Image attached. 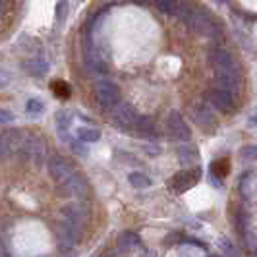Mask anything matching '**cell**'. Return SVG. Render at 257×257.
I'll return each instance as SVG.
<instances>
[{
	"mask_svg": "<svg viewBox=\"0 0 257 257\" xmlns=\"http://www.w3.org/2000/svg\"><path fill=\"white\" fill-rule=\"evenodd\" d=\"M20 153L24 157V161L41 165L45 155H47V145L43 143V140L39 138H27L26 142L20 145Z\"/></svg>",
	"mask_w": 257,
	"mask_h": 257,
	"instance_id": "1",
	"label": "cell"
},
{
	"mask_svg": "<svg viewBox=\"0 0 257 257\" xmlns=\"http://www.w3.org/2000/svg\"><path fill=\"white\" fill-rule=\"evenodd\" d=\"M85 192H87V182L76 172H72L66 180L58 182V193L62 197H81Z\"/></svg>",
	"mask_w": 257,
	"mask_h": 257,
	"instance_id": "2",
	"label": "cell"
},
{
	"mask_svg": "<svg viewBox=\"0 0 257 257\" xmlns=\"http://www.w3.org/2000/svg\"><path fill=\"white\" fill-rule=\"evenodd\" d=\"M201 170L199 168H192V170H182L178 174L172 176V180L168 184V188L174 193H184L186 190H190L195 182L199 180Z\"/></svg>",
	"mask_w": 257,
	"mask_h": 257,
	"instance_id": "3",
	"label": "cell"
},
{
	"mask_svg": "<svg viewBox=\"0 0 257 257\" xmlns=\"http://www.w3.org/2000/svg\"><path fill=\"white\" fill-rule=\"evenodd\" d=\"M95 95L104 108H114L120 103V91L112 81H99L95 87Z\"/></svg>",
	"mask_w": 257,
	"mask_h": 257,
	"instance_id": "4",
	"label": "cell"
},
{
	"mask_svg": "<svg viewBox=\"0 0 257 257\" xmlns=\"http://www.w3.org/2000/svg\"><path fill=\"white\" fill-rule=\"evenodd\" d=\"M209 64L213 66V70L217 74H220V72H238L232 54L224 49H213L209 52Z\"/></svg>",
	"mask_w": 257,
	"mask_h": 257,
	"instance_id": "5",
	"label": "cell"
},
{
	"mask_svg": "<svg viewBox=\"0 0 257 257\" xmlns=\"http://www.w3.org/2000/svg\"><path fill=\"white\" fill-rule=\"evenodd\" d=\"M167 130H168V134H170V138L176 140V142H188V140H190V128H188V124L184 122V118H182L180 112H176V110H172V112L168 114Z\"/></svg>",
	"mask_w": 257,
	"mask_h": 257,
	"instance_id": "6",
	"label": "cell"
},
{
	"mask_svg": "<svg viewBox=\"0 0 257 257\" xmlns=\"http://www.w3.org/2000/svg\"><path fill=\"white\" fill-rule=\"evenodd\" d=\"M184 22L192 27L193 31H199V33H207L209 27L215 24L213 18H211V14L207 12L205 8H192Z\"/></svg>",
	"mask_w": 257,
	"mask_h": 257,
	"instance_id": "7",
	"label": "cell"
},
{
	"mask_svg": "<svg viewBox=\"0 0 257 257\" xmlns=\"http://www.w3.org/2000/svg\"><path fill=\"white\" fill-rule=\"evenodd\" d=\"M56 242H58V247H60V249H64V251L72 249V247L77 244L76 226H74V224H70L68 220L58 222V226H56Z\"/></svg>",
	"mask_w": 257,
	"mask_h": 257,
	"instance_id": "8",
	"label": "cell"
},
{
	"mask_svg": "<svg viewBox=\"0 0 257 257\" xmlns=\"http://www.w3.org/2000/svg\"><path fill=\"white\" fill-rule=\"evenodd\" d=\"M49 174L52 176V180L56 182H62L66 180L74 170H72V165H70V161L62 157V155H52L51 159H49Z\"/></svg>",
	"mask_w": 257,
	"mask_h": 257,
	"instance_id": "9",
	"label": "cell"
},
{
	"mask_svg": "<svg viewBox=\"0 0 257 257\" xmlns=\"http://www.w3.org/2000/svg\"><path fill=\"white\" fill-rule=\"evenodd\" d=\"M62 217L70 224H74L76 228H81L87 222V219H89V211H87V207L81 205V203H70V205L62 207Z\"/></svg>",
	"mask_w": 257,
	"mask_h": 257,
	"instance_id": "10",
	"label": "cell"
},
{
	"mask_svg": "<svg viewBox=\"0 0 257 257\" xmlns=\"http://www.w3.org/2000/svg\"><path fill=\"white\" fill-rule=\"evenodd\" d=\"M207 99H209V103L213 104L217 110L220 112H224V114H228L234 110V97H232L230 93H226V91L222 89H217V87H213V89L207 93Z\"/></svg>",
	"mask_w": 257,
	"mask_h": 257,
	"instance_id": "11",
	"label": "cell"
},
{
	"mask_svg": "<svg viewBox=\"0 0 257 257\" xmlns=\"http://www.w3.org/2000/svg\"><path fill=\"white\" fill-rule=\"evenodd\" d=\"M217 89L230 93L232 97L240 93V74L238 72H220L217 74Z\"/></svg>",
	"mask_w": 257,
	"mask_h": 257,
	"instance_id": "12",
	"label": "cell"
},
{
	"mask_svg": "<svg viewBox=\"0 0 257 257\" xmlns=\"http://www.w3.org/2000/svg\"><path fill=\"white\" fill-rule=\"evenodd\" d=\"M114 118L122 124V126H128V128H134L136 122H138V110L128 103H118L114 108Z\"/></svg>",
	"mask_w": 257,
	"mask_h": 257,
	"instance_id": "13",
	"label": "cell"
},
{
	"mask_svg": "<svg viewBox=\"0 0 257 257\" xmlns=\"http://www.w3.org/2000/svg\"><path fill=\"white\" fill-rule=\"evenodd\" d=\"M192 116H193V120L201 126V128H213V124H215V118H213V112L207 108L205 104H197V106H193V110H192Z\"/></svg>",
	"mask_w": 257,
	"mask_h": 257,
	"instance_id": "14",
	"label": "cell"
},
{
	"mask_svg": "<svg viewBox=\"0 0 257 257\" xmlns=\"http://www.w3.org/2000/svg\"><path fill=\"white\" fill-rule=\"evenodd\" d=\"M199 159H201L199 151L195 147H192V145H182L180 149H178V161H180V165L195 168L197 163H199Z\"/></svg>",
	"mask_w": 257,
	"mask_h": 257,
	"instance_id": "15",
	"label": "cell"
},
{
	"mask_svg": "<svg viewBox=\"0 0 257 257\" xmlns=\"http://www.w3.org/2000/svg\"><path fill=\"white\" fill-rule=\"evenodd\" d=\"M24 70L29 76H45L49 72V62H45L43 58H29L24 62Z\"/></svg>",
	"mask_w": 257,
	"mask_h": 257,
	"instance_id": "16",
	"label": "cell"
},
{
	"mask_svg": "<svg viewBox=\"0 0 257 257\" xmlns=\"http://www.w3.org/2000/svg\"><path fill=\"white\" fill-rule=\"evenodd\" d=\"M140 242H142V238H140L136 232L126 230L118 236V247H120L122 251H132L134 247H138V245H140Z\"/></svg>",
	"mask_w": 257,
	"mask_h": 257,
	"instance_id": "17",
	"label": "cell"
},
{
	"mask_svg": "<svg viewBox=\"0 0 257 257\" xmlns=\"http://www.w3.org/2000/svg\"><path fill=\"white\" fill-rule=\"evenodd\" d=\"M130 180V186L132 188H136V190H147V188H151V178L147 176V174H143V172H132L128 176Z\"/></svg>",
	"mask_w": 257,
	"mask_h": 257,
	"instance_id": "18",
	"label": "cell"
},
{
	"mask_svg": "<svg viewBox=\"0 0 257 257\" xmlns=\"http://www.w3.org/2000/svg\"><path fill=\"white\" fill-rule=\"evenodd\" d=\"M77 140L85 143H95L101 140V132L97 128H85V126H81V128H77Z\"/></svg>",
	"mask_w": 257,
	"mask_h": 257,
	"instance_id": "19",
	"label": "cell"
},
{
	"mask_svg": "<svg viewBox=\"0 0 257 257\" xmlns=\"http://www.w3.org/2000/svg\"><path fill=\"white\" fill-rule=\"evenodd\" d=\"M134 130L140 132L142 136H151V134H155V124L149 116H140L138 122H136V126H134Z\"/></svg>",
	"mask_w": 257,
	"mask_h": 257,
	"instance_id": "20",
	"label": "cell"
},
{
	"mask_svg": "<svg viewBox=\"0 0 257 257\" xmlns=\"http://www.w3.org/2000/svg\"><path fill=\"white\" fill-rule=\"evenodd\" d=\"M155 8L163 14H176L178 2L176 0H155Z\"/></svg>",
	"mask_w": 257,
	"mask_h": 257,
	"instance_id": "21",
	"label": "cell"
},
{
	"mask_svg": "<svg viewBox=\"0 0 257 257\" xmlns=\"http://www.w3.org/2000/svg\"><path fill=\"white\" fill-rule=\"evenodd\" d=\"M219 247L222 249V253L226 257H240V251H238V247L232 244L228 238H219Z\"/></svg>",
	"mask_w": 257,
	"mask_h": 257,
	"instance_id": "22",
	"label": "cell"
},
{
	"mask_svg": "<svg viewBox=\"0 0 257 257\" xmlns=\"http://www.w3.org/2000/svg\"><path fill=\"white\" fill-rule=\"evenodd\" d=\"M68 12H70V6H68V2L66 0H60L58 4H56V12H54V20L62 26L66 22V18H68Z\"/></svg>",
	"mask_w": 257,
	"mask_h": 257,
	"instance_id": "23",
	"label": "cell"
},
{
	"mask_svg": "<svg viewBox=\"0 0 257 257\" xmlns=\"http://www.w3.org/2000/svg\"><path fill=\"white\" fill-rule=\"evenodd\" d=\"M253 188H255V176L253 174H245L244 178H242V184H240V190L244 195H253Z\"/></svg>",
	"mask_w": 257,
	"mask_h": 257,
	"instance_id": "24",
	"label": "cell"
},
{
	"mask_svg": "<svg viewBox=\"0 0 257 257\" xmlns=\"http://www.w3.org/2000/svg\"><path fill=\"white\" fill-rule=\"evenodd\" d=\"M45 110V103L43 101H39V99H29L26 103V112L31 116H37L41 114Z\"/></svg>",
	"mask_w": 257,
	"mask_h": 257,
	"instance_id": "25",
	"label": "cell"
},
{
	"mask_svg": "<svg viewBox=\"0 0 257 257\" xmlns=\"http://www.w3.org/2000/svg\"><path fill=\"white\" fill-rule=\"evenodd\" d=\"M70 124H72L70 114H68L66 110H60V112L56 114V128H58V132H62V134H64L66 130L70 128Z\"/></svg>",
	"mask_w": 257,
	"mask_h": 257,
	"instance_id": "26",
	"label": "cell"
},
{
	"mask_svg": "<svg viewBox=\"0 0 257 257\" xmlns=\"http://www.w3.org/2000/svg\"><path fill=\"white\" fill-rule=\"evenodd\" d=\"M228 161L226 159H220L217 163H213V176H217V178H222V176H226V172H228V165H226Z\"/></svg>",
	"mask_w": 257,
	"mask_h": 257,
	"instance_id": "27",
	"label": "cell"
},
{
	"mask_svg": "<svg viewBox=\"0 0 257 257\" xmlns=\"http://www.w3.org/2000/svg\"><path fill=\"white\" fill-rule=\"evenodd\" d=\"M52 91H54V95H58L62 99L70 97V87L66 85L64 81H52Z\"/></svg>",
	"mask_w": 257,
	"mask_h": 257,
	"instance_id": "28",
	"label": "cell"
},
{
	"mask_svg": "<svg viewBox=\"0 0 257 257\" xmlns=\"http://www.w3.org/2000/svg\"><path fill=\"white\" fill-rule=\"evenodd\" d=\"M244 238H245V244L249 247L251 253H257V234L255 232H244Z\"/></svg>",
	"mask_w": 257,
	"mask_h": 257,
	"instance_id": "29",
	"label": "cell"
},
{
	"mask_svg": "<svg viewBox=\"0 0 257 257\" xmlns=\"http://www.w3.org/2000/svg\"><path fill=\"white\" fill-rule=\"evenodd\" d=\"M242 159H247V161H251V159H257V145H247L242 149Z\"/></svg>",
	"mask_w": 257,
	"mask_h": 257,
	"instance_id": "30",
	"label": "cell"
},
{
	"mask_svg": "<svg viewBox=\"0 0 257 257\" xmlns=\"http://www.w3.org/2000/svg\"><path fill=\"white\" fill-rule=\"evenodd\" d=\"M14 120V114L6 108H0V124H10Z\"/></svg>",
	"mask_w": 257,
	"mask_h": 257,
	"instance_id": "31",
	"label": "cell"
},
{
	"mask_svg": "<svg viewBox=\"0 0 257 257\" xmlns=\"http://www.w3.org/2000/svg\"><path fill=\"white\" fill-rule=\"evenodd\" d=\"M10 83V74L6 70H0V87H6Z\"/></svg>",
	"mask_w": 257,
	"mask_h": 257,
	"instance_id": "32",
	"label": "cell"
},
{
	"mask_svg": "<svg viewBox=\"0 0 257 257\" xmlns=\"http://www.w3.org/2000/svg\"><path fill=\"white\" fill-rule=\"evenodd\" d=\"M101 257H118V253H116L114 249H108V251H104Z\"/></svg>",
	"mask_w": 257,
	"mask_h": 257,
	"instance_id": "33",
	"label": "cell"
},
{
	"mask_svg": "<svg viewBox=\"0 0 257 257\" xmlns=\"http://www.w3.org/2000/svg\"><path fill=\"white\" fill-rule=\"evenodd\" d=\"M249 126H257V114H253L251 118H249V122H247Z\"/></svg>",
	"mask_w": 257,
	"mask_h": 257,
	"instance_id": "34",
	"label": "cell"
},
{
	"mask_svg": "<svg viewBox=\"0 0 257 257\" xmlns=\"http://www.w3.org/2000/svg\"><path fill=\"white\" fill-rule=\"evenodd\" d=\"M142 257H157V253H155V251H145Z\"/></svg>",
	"mask_w": 257,
	"mask_h": 257,
	"instance_id": "35",
	"label": "cell"
},
{
	"mask_svg": "<svg viewBox=\"0 0 257 257\" xmlns=\"http://www.w3.org/2000/svg\"><path fill=\"white\" fill-rule=\"evenodd\" d=\"M132 2H142V0H132Z\"/></svg>",
	"mask_w": 257,
	"mask_h": 257,
	"instance_id": "36",
	"label": "cell"
},
{
	"mask_svg": "<svg viewBox=\"0 0 257 257\" xmlns=\"http://www.w3.org/2000/svg\"><path fill=\"white\" fill-rule=\"evenodd\" d=\"M0 8H2V0H0Z\"/></svg>",
	"mask_w": 257,
	"mask_h": 257,
	"instance_id": "37",
	"label": "cell"
},
{
	"mask_svg": "<svg viewBox=\"0 0 257 257\" xmlns=\"http://www.w3.org/2000/svg\"><path fill=\"white\" fill-rule=\"evenodd\" d=\"M217 2H224V0H217Z\"/></svg>",
	"mask_w": 257,
	"mask_h": 257,
	"instance_id": "38",
	"label": "cell"
},
{
	"mask_svg": "<svg viewBox=\"0 0 257 257\" xmlns=\"http://www.w3.org/2000/svg\"><path fill=\"white\" fill-rule=\"evenodd\" d=\"M253 257H257V253H253Z\"/></svg>",
	"mask_w": 257,
	"mask_h": 257,
	"instance_id": "39",
	"label": "cell"
},
{
	"mask_svg": "<svg viewBox=\"0 0 257 257\" xmlns=\"http://www.w3.org/2000/svg\"><path fill=\"white\" fill-rule=\"evenodd\" d=\"M213 257H220V255H213Z\"/></svg>",
	"mask_w": 257,
	"mask_h": 257,
	"instance_id": "40",
	"label": "cell"
}]
</instances>
